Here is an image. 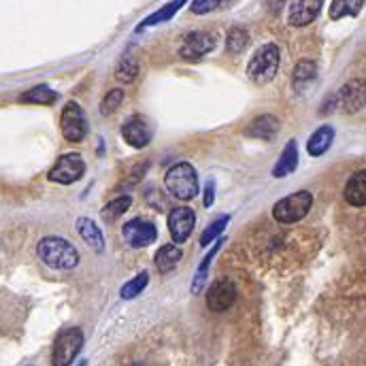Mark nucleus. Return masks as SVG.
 <instances>
[{
  "mask_svg": "<svg viewBox=\"0 0 366 366\" xmlns=\"http://www.w3.org/2000/svg\"><path fill=\"white\" fill-rule=\"evenodd\" d=\"M39 258L55 271H71L79 264V252L71 240L62 236H45L36 245Z\"/></svg>",
  "mask_w": 366,
  "mask_h": 366,
  "instance_id": "f257e3e1",
  "label": "nucleus"
},
{
  "mask_svg": "<svg viewBox=\"0 0 366 366\" xmlns=\"http://www.w3.org/2000/svg\"><path fill=\"white\" fill-rule=\"evenodd\" d=\"M164 186H166V192L170 196H175L177 201H183V203L196 198L198 190H201L198 175H196V170L190 162L172 164L164 175Z\"/></svg>",
  "mask_w": 366,
  "mask_h": 366,
  "instance_id": "f03ea898",
  "label": "nucleus"
},
{
  "mask_svg": "<svg viewBox=\"0 0 366 366\" xmlns=\"http://www.w3.org/2000/svg\"><path fill=\"white\" fill-rule=\"evenodd\" d=\"M279 62H281L279 47L275 43H266L260 49H256V53L252 55L248 65V77L258 86H266L269 81L275 79L279 71Z\"/></svg>",
  "mask_w": 366,
  "mask_h": 366,
  "instance_id": "7ed1b4c3",
  "label": "nucleus"
},
{
  "mask_svg": "<svg viewBox=\"0 0 366 366\" xmlns=\"http://www.w3.org/2000/svg\"><path fill=\"white\" fill-rule=\"evenodd\" d=\"M311 207H313V194L307 190H298V192L281 198L279 203H275L273 217L279 224H296L309 215Z\"/></svg>",
  "mask_w": 366,
  "mask_h": 366,
  "instance_id": "20e7f679",
  "label": "nucleus"
},
{
  "mask_svg": "<svg viewBox=\"0 0 366 366\" xmlns=\"http://www.w3.org/2000/svg\"><path fill=\"white\" fill-rule=\"evenodd\" d=\"M83 347V330L81 328H67L57 334L51 351L53 366H71L73 360L79 355Z\"/></svg>",
  "mask_w": 366,
  "mask_h": 366,
  "instance_id": "39448f33",
  "label": "nucleus"
},
{
  "mask_svg": "<svg viewBox=\"0 0 366 366\" xmlns=\"http://www.w3.org/2000/svg\"><path fill=\"white\" fill-rule=\"evenodd\" d=\"M86 175V160L81 154L77 151H69L65 156H60L53 164V168L49 170L47 179L53 183H60V186H71V183L79 181Z\"/></svg>",
  "mask_w": 366,
  "mask_h": 366,
  "instance_id": "423d86ee",
  "label": "nucleus"
},
{
  "mask_svg": "<svg viewBox=\"0 0 366 366\" xmlns=\"http://www.w3.org/2000/svg\"><path fill=\"white\" fill-rule=\"evenodd\" d=\"M60 128H62V135L67 141L71 143H79L86 139L88 135V119L83 109L75 102L69 100L62 109V117H60Z\"/></svg>",
  "mask_w": 366,
  "mask_h": 366,
  "instance_id": "0eeeda50",
  "label": "nucleus"
},
{
  "mask_svg": "<svg viewBox=\"0 0 366 366\" xmlns=\"http://www.w3.org/2000/svg\"><path fill=\"white\" fill-rule=\"evenodd\" d=\"M217 45V36L207 32V30H194L190 34H186L181 47H179V55L188 62H196V60L205 57L207 53H211Z\"/></svg>",
  "mask_w": 366,
  "mask_h": 366,
  "instance_id": "6e6552de",
  "label": "nucleus"
},
{
  "mask_svg": "<svg viewBox=\"0 0 366 366\" xmlns=\"http://www.w3.org/2000/svg\"><path fill=\"white\" fill-rule=\"evenodd\" d=\"M337 104L347 115H353V113L362 111L366 107V79L347 81L337 94Z\"/></svg>",
  "mask_w": 366,
  "mask_h": 366,
  "instance_id": "1a4fd4ad",
  "label": "nucleus"
},
{
  "mask_svg": "<svg viewBox=\"0 0 366 366\" xmlns=\"http://www.w3.org/2000/svg\"><path fill=\"white\" fill-rule=\"evenodd\" d=\"M121 234H124V238H126V243L130 248L139 250V248L151 245V243L156 240V236H158V230H156V226L149 219L135 217V219L124 224V228H121Z\"/></svg>",
  "mask_w": 366,
  "mask_h": 366,
  "instance_id": "9d476101",
  "label": "nucleus"
},
{
  "mask_svg": "<svg viewBox=\"0 0 366 366\" xmlns=\"http://www.w3.org/2000/svg\"><path fill=\"white\" fill-rule=\"evenodd\" d=\"M196 226V215L190 207H175L168 213V232L172 240L177 243H186Z\"/></svg>",
  "mask_w": 366,
  "mask_h": 366,
  "instance_id": "9b49d317",
  "label": "nucleus"
},
{
  "mask_svg": "<svg viewBox=\"0 0 366 366\" xmlns=\"http://www.w3.org/2000/svg\"><path fill=\"white\" fill-rule=\"evenodd\" d=\"M236 300V285L230 279L215 281L207 292V307L215 313L228 311Z\"/></svg>",
  "mask_w": 366,
  "mask_h": 366,
  "instance_id": "f8f14e48",
  "label": "nucleus"
},
{
  "mask_svg": "<svg viewBox=\"0 0 366 366\" xmlns=\"http://www.w3.org/2000/svg\"><path fill=\"white\" fill-rule=\"evenodd\" d=\"M324 7V0H292V5L287 9V24L294 28L309 26L316 22Z\"/></svg>",
  "mask_w": 366,
  "mask_h": 366,
  "instance_id": "ddd939ff",
  "label": "nucleus"
},
{
  "mask_svg": "<svg viewBox=\"0 0 366 366\" xmlns=\"http://www.w3.org/2000/svg\"><path fill=\"white\" fill-rule=\"evenodd\" d=\"M121 137L133 147V149H145L151 143V130L147 121L141 115L130 117L124 126H121Z\"/></svg>",
  "mask_w": 366,
  "mask_h": 366,
  "instance_id": "4468645a",
  "label": "nucleus"
},
{
  "mask_svg": "<svg viewBox=\"0 0 366 366\" xmlns=\"http://www.w3.org/2000/svg\"><path fill=\"white\" fill-rule=\"evenodd\" d=\"M281 124H279V119L271 113H264V115H258L254 117L250 124L245 126V133L250 139H258V141H273L279 133Z\"/></svg>",
  "mask_w": 366,
  "mask_h": 366,
  "instance_id": "2eb2a0df",
  "label": "nucleus"
},
{
  "mask_svg": "<svg viewBox=\"0 0 366 366\" xmlns=\"http://www.w3.org/2000/svg\"><path fill=\"white\" fill-rule=\"evenodd\" d=\"M343 198L351 207L366 205V168H362L349 177V181L345 183V190H343Z\"/></svg>",
  "mask_w": 366,
  "mask_h": 366,
  "instance_id": "dca6fc26",
  "label": "nucleus"
},
{
  "mask_svg": "<svg viewBox=\"0 0 366 366\" xmlns=\"http://www.w3.org/2000/svg\"><path fill=\"white\" fill-rule=\"evenodd\" d=\"M77 232L79 236L88 243V245L96 252V254H102L104 252V236L98 228V224L90 217H79L77 219Z\"/></svg>",
  "mask_w": 366,
  "mask_h": 366,
  "instance_id": "f3484780",
  "label": "nucleus"
},
{
  "mask_svg": "<svg viewBox=\"0 0 366 366\" xmlns=\"http://www.w3.org/2000/svg\"><path fill=\"white\" fill-rule=\"evenodd\" d=\"M296 166H298V143L292 139V141H287V143H285V147H283V151H281L279 160L275 162L273 177L283 179V177L292 175V172L296 170Z\"/></svg>",
  "mask_w": 366,
  "mask_h": 366,
  "instance_id": "a211bd4d",
  "label": "nucleus"
},
{
  "mask_svg": "<svg viewBox=\"0 0 366 366\" xmlns=\"http://www.w3.org/2000/svg\"><path fill=\"white\" fill-rule=\"evenodd\" d=\"M332 143H334V128L326 124V126H320V128L309 137V141H307V151H309L311 158H320V156H324V154L332 147Z\"/></svg>",
  "mask_w": 366,
  "mask_h": 366,
  "instance_id": "6ab92c4d",
  "label": "nucleus"
},
{
  "mask_svg": "<svg viewBox=\"0 0 366 366\" xmlns=\"http://www.w3.org/2000/svg\"><path fill=\"white\" fill-rule=\"evenodd\" d=\"M318 77V65L313 60H300L294 69V75H292V83H294V90L296 92H302L309 83H313V79Z\"/></svg>",
  "mask_w": 366,
  "mask_h": 366,
  "instance_id": "aec40b11",
  "label": "nucleus"
},
{
  "mask_svg": "<svg viewBox=\"0 0 366 366\" xmlns=\"http://www.w3.org/2000/svg\"><path fill=\"white\" fill-rule=\"evenodd\" d=\"M183 5H188V0H170L168 5H164L162 9H158L156 13H151L149 18H145L137 30H143V28H149V26H158V24H164L168 20H172L177 15V11L183 7Z\"/></svg>",
  "mask_w": 366,
  "mask_h": 366,
  "instance_id": "412c9836",
  "label": "nucleus"
},
{
  "mask_svg": "<svg viewBox=\"0 0 366 366\" xmlns=\"http://www.w3.org/2000/svg\"><path fill=\"white\" fill-rule=\"evenodd\" d=\"M181 256H183V252L177 245H162L158 250V254H156V260H154L156 262V269L160 273H168V271H172L179 264Z\"/></svg>",
  "mask_w": 366,
  "mask_h": 366,
  "instance_id": "4be33fe9",
  "label": "nucleus"
},
{
  "mask_svg": "<svg viewBox=\"0 0 366 366\" xmlns=\"http://www.w3.org/2000/svg\"><path fill=\"white\" fill-rule=\"evenodd\" d=\"M20 100L28 102V104H53L57 100V92H53L49 86L41 83V86H34L28 92H24L20 96Z\"/></svg>",
  "mask_w": 366,
  "mask_h": 366,
  "instance_id": "5701e85b",
  "label": "nucleus"
},
{
  "mask_svg": "<svg viewBox=\"0 0 366 366\" xmlns=\"http://www.w3.org/2000/svg\"><path fill=\"white\" fill-rule=\"evenodd\" d=\"M364 7V0H332L330 5V20L355 18Z\"/></svg>",
  "mask_w": 366,
  "mask_h": 366,
  "instance_id": "b1692460",
  "label": "nucleus"
},
{
  "mask_svg": "<svg viewBox=\"0 0 366 366\" xmlns=\"http://www.w3.org/2000/svg\"><path fill=\"white\" fill-rule=\"evenodd\" d=\"M250 47V32L240 26H232L226 34V49L228 53H243Z\"/></svg>",
  "mask_w": 366,
  "mask_h": 366,
  "instance_id": "393cba45",
  "label": "nucleus"
},
{
  "mask_svg": "<svg viewBox=\"0 0 366 366\" xmlns=\"http://www.w3.org/2000/svg\"><path fill=\"white\" fill-rule=\"evenodd\" d=\"M139 71H141V67H139L137 60L133 55H124V57H121V62L117 65L115 77L121 83H133L139 77Z\"/></svg>",
  "mask_w": 366,
  "mask_h": 366,
  "instance_id": "a878e982",
  "label": "nucleus"
},
{
  "mask_svg": "<svg viewBox=\"0 0 366 366\" xmlns=\"http://www.w3.org/2000/svg\"><path fill=\"white\" fill-rule=\"evenodd\" d=\"M228 222H230V215H219V217H217L213 224H209V226L203 230V234H201V245H203V248H207L209 243L217 240V238L224 234V230H226Z\"/></svg>",
  "mask_w": 366,
  "mask_h": 366,
  "instance_id": "bb28decb",
  "label": "nucleus"
},
{
  "mask_svg": "<svg viewBox=\"0 0 366 366\" xmlns=\"http://www.w3.org/2000/svg\"><path fill=\"white\" fill-rule=\"evenodd\" d=\"M130 205H133V198H130V196H117V198H113V201H109V203L104 205L102 215H104L107 219H115V217H119V215H124V213L130 209Z\"/></svg>",
  "mask_w": 366,
  "mask_h": 366,
  "instance_id": "cd10ccee",
  "label": "nucleus"
},
{
  "mask_svg": "<svg viewBox=\"0 0 366 366\" xmlns=\"http://www.w3.org/2000/svg\"><path fill=\"white\" fill-rule=\"evenodd\" d=\"M147 283H149V275L147 273H139L135 279H130L124 287H121V298H124V300L137 298L147 287Z\"/></svg>",
  "mask_w": 366,
  "mask_h": 366,
  "instance_id": "c85d7f7f",
  "label": "nucleus"
},
{
  "mask_svg": "<svg viewBox=\"0 0 366 366\" xmlns=\"http://www.w3.org/2000/svg\"><path fill=\"white\" fill-rule=\"evenodd\" d=\"M121 102H124V90L113 88V90H109L107 96L102 98V102H100V113H102L104 117H107V115H113V113L121 107Z\"/></svg>",
  "mask_w": 366,
  "mask_h": 366,
  "instance_id": "c756f323",
  "label": "nucleus"
},
{
  "mask_svg": "<svg viewBox=\"0 0 366 366\" xmlns=\"http://www.w3.org/2000/svg\"><path fill=\"white\" fill-rule=\"evenodd\" d=\"M222 243H224V238H217V243L213 245V250L205 256V260H203V264L198 266V273H196V277H194V287H192V292L194 294H198L201 292V285H203V281H205V277H207V271H209V264H211V260L215 258V254L219 252V248H222Z\"/></svg>",
  "mask_w": 366,
  "mask_h": 366,
  "instance_id": "7c9ffc66",
  "label": "nucleus"
},
{
  "mask_svg": "<svg viewBox=\"0 0 366 366\" xmlns=\"http://www.w3.org/2000/svg\"><path fill=\"white\" fill-rule=\"evenodd\" d=\"M222 3H224V0H192L190 11H192L194 15H205V13L215 11Z\"/></svg>",
  "mask_w": 366,
  "mask_h": 366,
  "instance_id": "2f4dec72",
  "label": "nucleus"
},
{
  "mask_svg": "<svg viewBox=\"0 0 366 366\" xmlns=\"http://www.w3.org/2000/svg\"><path fill=\"white\" fill-rule=\"evenodd\" d=\"M203 203H205V207H207V209H209V207H213V203H215V181H213V179H209V181L205 183Z\"/></svg>",
  "mask_w": 366,
  "mask_h": 366,
  "instance_id": "473e14b6",
  "label": "nucleus"
},
{
  "mask_svg": "<svg viewBox=\"0 0 366 366\" xmlns=\"http://www.w3.org/2000/svg\"><path fill=\"white\" fill-rule=\"evenodd\" d=\"M133 366H143V364H133Z\"/></svg>",
  "mask_w": 366,
  "mask_h": 366,
  "instance_id": "72a5a7b5",
  "label": "nucleus"
}]
</instances>
